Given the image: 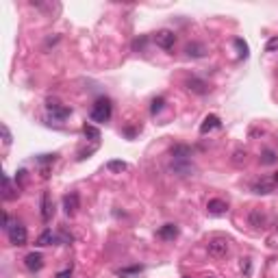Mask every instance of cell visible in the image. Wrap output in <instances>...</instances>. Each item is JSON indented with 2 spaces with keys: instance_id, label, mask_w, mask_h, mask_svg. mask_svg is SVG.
Instances as JSON below:
<instances>
[{
  "instance_id": "cell-25",
  "label": "cell",
  "mask_w": 278,
  "mask_h": 278,
  "mask_svg": "<svg viewBox=\"0 0 278 278\" xmlns=\"http://www.w3.org/2000/svg\"><path fill=\"white\" fill-rule=\"evenodd\" d=\"M274 50H278V37L267 39V44H265V52H274Z\"/></svg>"
},
{
  "instance_id": "cell-3",
  "label": "cell",
  "mask_w": 278,
  "mask_h": 278,
  "mask_svg": "<svg viewBox=\"0 0 278 278\" xmlns=\"http://www.w3.org/2000/svg\"><path fill=\"white\" fill-rule=\"evenodd\" d=\"M7 235H9V241L13 246H26V228L20 222H11L7 226Z\"/></svg>"
},
{
  "instance_id": "cell-5",
  "label": "cell",
  "mask_w": 278,
  "mask_h": 278,
  "mask_svg": "<svg viewBox=\"0 0 278 278\" xmlns=\"http://www.w3.org/2000/svg\"><path fill=\"white\" fill-rule=\"evenodd\" d=\"M276 181H278V176L254 181L252 183V191H254V194H272V191L276 189Z\"/></svg>"
},
{
  "instance_id": "cell-17",
  "label": "cell",
  "mask_w": 278,
  "mask_h": 278,
  "mask_svg": "<svg viewBox=\"0 0 278 278\" xmlns=\"http://www.w3.org/2000/svg\"><path fill=\"white\" fill-rule=\"evenodd\" d=\"M142 272H144V265H130V267H122L117 274H120L122 278H135Z\"/></svg>"
},
{
  "instance_id": "cell-6",
  "label": "cell",
  "mask_w": 278,
  "mask_h": 278,
  "mask_svg": "<svg viewBox=\"0 0 278 278\" xmlns=\"http://www.w3.org/2000/svg\"><path fill=\"white\" fill-rule=\"evenodd\" d=\"M24 265L31 269V272H39L44 267V254L42 252H29L24 259Z\"/></svg>"
},
{
  "instance_id": "cell-4",
  "label": "cell",
  "mask_w": 278,
  "mask_h": 278,
  "mask_svg": "<svg viewBox=\"0 0 278 278\" xmlns=\"http://www.w3.org/2000/svg\"><path fill=\"white\" fill-rule=\"evenodd\" d=\"M155 44L159 46V48H163V50H172V48H174V44H176V35H174V31H170V29L157 31V35H155Z\"/></svg>"
},
{
  "instance_id": "cell-10",
  "label": "cell",
  "mask_w": 278,
  "mask_h": 278,
  "mask_svg": "<svg viewBox=\"0 0 278 278\" xmlns=\"http://www.w3.org/2000/svg\"><path fill=\"white\" fill-rule=\"evenodd\" d=\"M222 126V122H220V117L217 115H207L202 120V124H200V135H207V133H211V130H215V128H220Z\"/></svg>"
},
{
  "instance_id": "cell-21",
  "label": "cell",
  "mask_w": 278,
  "mask_h": 278,
  "mask_svg": "<svg viewBox=\"0 0 278 278\" xmlns=\"http://www.w3.org/2000/svg\"><path fill=\"white\" fill-rule=\"evenodd\" d=\"M261 163H263V165H274V163H278L276 152H274V150H265V152L261 155Z\"/></svg>"
},
{
  "instance_id": "cell-16",
  "label": "cell",
  "mask_w": 278,
  "mask_h": 278,
  "mask_svg": "<svg viewBox=\"0 0 278 278\" xmlns=\"http://www.w3.org/2000/svg\"><path fill=\"white\" fill-rule=\"evenodd\" d=\"M185 52H187V57H204L207 55V48H204V44L191 42V44L185 46Z\"/></svg>"
},
{
  "instance_id": "cell-9",
  "label": "cell",
  "mask_w": 278,
  "mask_h": 278,
  "mask_svg": "<svg viewBox=\"0 0 278 278\" xmlns=\"http://www.w3.org/2000/svg\"><path fill=\"white\" fill-rule=\"evenodd\" d=\"M172 161H191V148L185 144H176L172 148Z\"/></svg>"
},
{
  "instance_id": "cell-20",
  "label": "cell",
  "mask_w": 278,
  "mask_h": 278,
  "mask_svg": "<svg viewBox=\"0 0 278 278\" xmlns=\"http://www.w3.org/2000/svg\"><path fill=\"white\" fill-rule=\"evenodd\" d=\"M3 183H5V200H13V198H16L18 194L16 191H13V187H11V178L9 176H3Z\"/></svg>"
},
{
  "instance_id": "cell-26",
  "label": "cell",
  "mask_w": 278,
  "mask_h": 278,
  "mask_svg": "<svg viewBox=\"0 0 278 278\" xmlns=\"http://www.w3.org/2000/svg\"><path fill=\"white\" fill-rule=\"evenodd\" d=\"M3 137H5V146H9L11 144V133H9V128L3 124Z\"/></svg>"
},
{
  "instance_id": "cell-2",
  "label": "cell",
  "mask_w": 278,
  "mask_h": 278,
  "mask_svg": "<svg viewBox=\"0 0 278 278\" xmlns=\"http://www.w3.org/2000/svg\"><path fill=\"white\" fill-rule=\"evenodd\" d=\"M209 256H213V259H226L230 254V241L224 239V237H215V239L209 241Z\"/></svg>"
},
{
  "instance_id": "cell-13",
  "label": "cell",
  "mask_w": 278,
  "mask_h": 278,
  "mask_svg": "<svg viewBox=\"0 0 278 278\" xmlns=\"http://www.w3.org/2000/svg\"><path fill=\"white\" fill-rule=\"evenodd\" d=\"M63 209L68 215H76L78 211V194H68L63 198Z\"/></svg>"
},
{
  "instance_id": "cell-11",
  "label": "cell",
  "mask_w": 278,
  "mask_h": 278,
  "mask_svg": "<svg viewBox=\"0 0 278 278\" xmlns=\"http://www.w3.org/2000/svg\"><path fill=\"white\" fill-rule=\"evenodd\" d=\"M207 211L211 215H224L228 211V202L220 200V198H213V200L207 202Z\"/></svg>"
},
{
  "instance_id": "cell-8",
  "label": "cell",
  "mask_w": 278,
  "mask_h": 278,
  "mask_svg": "<svg viewBox=\"0 0 278 278\" xmlns=\"http://www.w3.org/2000/svg\"><path fill=\"white\" fill-rule=\"evenodd\" d=\"M48 113L55 117V120H65V117L70 115V109L63 107V104L57 102V100H50V102H48Z\"/></svg>"
},
{
  "instance_id": "cell-14",
  "label": "cell",
  "mask_w": 278,
  "mask_h": 278,
  "mask_svg": "<svg viewBox=\"0 0 278 278\" xmlns=\"http://www.w3.org/2000/svg\"><path fill=\"white\" fill-rule=\"evenodd\" d=\"M185 85H187V89L194 91V94H207V91H209V85L204 81H200V78H189Z\"/></svg>"
},
{
  "instance_id": "cell-1",
  "label": "cell",
  "mask_w": 278,
  "mask_h": 278,
  "mask_svg": "<svg viewBox=\"0 0 278 278\" xmlns=\"http://www.w3.org/2000/svg\"><path fill=\"white\" fill-rule=\"evenodd\" d=\"M111 111H113V107H111V100L109 98H98L94 109H91V120L102 124V122H109L111 117Z\"/></svg>"
},
{
  "instance_id": "cell-23",
  "label": "cell",
  "mask_w": 278,
  "mask_h": 278,
  "mask_svg": "<svg viewBox=\"0 0 278 278\" xmlns=\"http://www.w3.org/2000/svg\"><path fill=\"white\" fill-rule=\"evenodd\" d=\"M235 46H237V48H239V57H243V59H246V57H248V44L243 42V39H239V37H237V39H235Z\"/></svg>"
},
{
  "instance_id": "cell-31",
  "label": "cell",
  "mask_w": 278,
  "mask_h": 278,
  "mask_svg": "<svg viewBox=\"0 0 278 278\" xmlns=\"http://www.w3.org/2000/svg\"><path fill=\"white\" fill-rule=\"evenodd\" d=\"M276 139H278V133H276Z\"/></svg>"
},
{
  "instance_id": "cell-27",
  "label": "cell",
  "mask_w": 278,
  "mask_h": 278,
  "mask_svg": "<svg viewBox=\"0 0 278 278\" xmlns=\"http://www.w3.org/2000/svg\"><path fill=\"white\" fill-rule=\"evenodd\" d=\"M241 272L250 274V259H241Z\"/></svg>"
},
{
  "instance_id": "cell-15",
  "label": "cell",
  "mask_w": 278,
  "mask_h": 278,
  "mask_svg": "<svg viewBox=\"0 0 278 278\" xmlns=\"http://www.w3.org/2000/svg\"><path fill=\"white\" fill-rule=\"evenodd\" d=\"M265 213H263L261 209H252L250 211V226H254V228H261V226H265Z\"/></svg>"
},
{
  "instance_id": "cell-22",
  "label": "cell",
  "mask_w": 278,
  "mask_h": 278,
  "mask_svg": "<svg viewBox=\"0 0 278 278\" xmlns=\"http://www.w3.org/2000/svg\"><path fill=\"white\" fill-rule=\"evenodd\" d=\"M126 168H128L126 161H109V163H107V170H109V172H124Z\"/></svg>"
},
{
  "instance_id": "cell-30",
  "label": "cell",
  "mask_w": 278,
  "mask_h": 278,
  "mask_svg": "<svg viewBox=\"0 0 278 278\" xmlns=\"http://www.w3.org/2000/svg\"><path fill=\"white\" fill-rule=\"evenodd\" d=\"M204 278H215V276H204Z\"/></svg>"
},
{
  "instance_id": "cell-24",
  "label": "cell",
  "mask_w": 278,
  "mask_h": 278,
  "mask_svg": "<svg viewBox=\"0 0 278 278\" xmlns=\"http://www.w3.org/2000/svg\"><path fill=\"white\" fill-rule=\"evenodd\" d=\"M163 104H165V100L163 98H155V100H152V107H150V111H152V115H157L159 111L163 109Z\"/></svg>"
},
{
  "instance_id": "cell-29",
  "label": "cell",
  "mask_w": 278,
  "mask_h": 278,
  "mask_svg": "<svg viewBox=\"0 0 278 278\" xmlns=\"http://www.w3.org/2000/svg\"><path fill=\"white\" fill-rule=\"evenodd\" d=\"M55 278H72V267H68V269H63V272H59Z\"/></svg>"
},
{
  "instance_id": "cell-18",
  "label": "cell",
  "mask_w": 278,
  "mask_h": 278,
  "mask_svg": "<svg viewBox=\"0 0 278 278\" xmlns=\"http://www.w3.org/2000/svg\"><path fill=\"white\" fill-rule=\"evenodd\" d=\"M55 241H57V237L52 235V230H44V233L37 237V246H42V248L44 246H52Z\"/></svg>"
},
{
  "instance_id": "cell-28",
  "label": "cell",
  "mask_w": 278,
  "mask_h": 278,
  "mask_svg": "<svg viewBox=\"0 0 278 278\" xmlns=\"http://www.w3.org/2000/svg\"><path fill=\"white\" fill-rule=\"evenodd\" d=\"M267 243H269V246H272V248H276V246H278V230H276V233H274V235H269V239H267Z\"/></svg>"
},
{
  "instance_id": "cell-32",
  "label": "cell",
  "mask_w": 278,
  "mask_h": 278,
  "mask_svg": "<svg viewBox=\"0 0 278 278\" xmlns=\"http://www.w3.org/2000/svg\"><path fill=\"white\" fill-rule=\"evenodd\" d=\"M185 278H189V276H185Z\"/></svg>"
},
{
  "instance_id": "cell-7",
  "label": "cell",
  "mask_w": 278,
  "mask_h": 278,
  "mask_svg": "<svg viewBox=\"0 0 278 278\" xmlns=\"http://www.w3.org/2000/svg\"><path fill=\"white\" fill-rule=\"evenodd\" d=\"M52 215H55V204H52V198H50L48 191H44V196H42V220L50 222Z\"/></svg>"
},
{
  "instance_id": "cell-12",
  "label": "cell",
  "mask_w": 278,
  "mask_h": 278,
  "mask_svg": "<svg viewBox=\"0 0 278 278\" xmlns=\"http://www.w3.org/2000/svg\"><path fill=\"white\" fill-rule=\"evenodd\" d=\"M161 239H165V241H172V239H176L178 237V226L176 224H163L161 228H159V233H157Z\"/></svg>"
},
{
  "instance_id": "cell-19",
  "label": "cell",
  "mask_w": 278,
  "mask_h": 278,
  "mask_svg": "<svg viewBox=\"0 0 278 278\" xmlns=\"http://www.w3.org/2000/svg\"><path fill=\"white\" fill-rule=\"evenodd\" d=\"M83 133H85V137H87V139H91V142H98V139H100V130H98L96 126H91V124H85Z\"/></svg>"
}]
</instances>
